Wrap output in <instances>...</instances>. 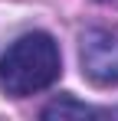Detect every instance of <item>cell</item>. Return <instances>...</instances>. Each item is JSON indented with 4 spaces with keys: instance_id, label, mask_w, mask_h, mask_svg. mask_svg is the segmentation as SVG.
Here are the masks:
<instances>
[{
    "instance_id": "1",
    "label": "cell",
    "mask_w": 118,
    "mask_h": 121,
    "mask_svg": "<svg viewBox=\"0 0 118 121\" xmlns=\"http://www.w3.org/2000/svg\"><path fill=\"white\" fill-rule=\"evenodd\" d=\"M62 72V56L49 33H26L0 56V92L26 98L49 88Z\"/></svg>"
},
{
    "instance_id": "2",
    "label": "cell",
    "mask_w": 118,
    "mask_h": 121,
    "mask_svg": "<svg viewBox=\"0 0 118 121\" xmlns=\"http://www.w3.org/2000/svg\"><path fill=\"white\" fill-rule=\"evenodd\" d=\"M79 62H82V75L89 82H95L102 88L118 85V36L108 30L82 33Z\"/></svg>"
},
{
    "instance_id": "3",
    "label": "cell",
    "mask_w": 118,
    "mask_h": 121,
    "mask_svg": "<svg viewBox=\"0 0 118 121\" xmlns=\"http://www.w3.org/2000/svg\"><path fill=\"white\" fill-rule=\"evenodd\" d=\"M89 115H108V111H95V108H89V105H82L76 98H56L49 101L46 108H43V118H89Z\"/></svg>"
},
{
    "instance_id": "4",
    "label": "cell",
    "mask_w": 118,
    "mask_h": 121,
    "mask_svg": "<svg viewBox=\"0 0 118 121\" xmlns=\"http://www.w3.org/2000/svg\"><path fill=\"white\" fill-rule=\"evenodd\" d=\"M102 3H108V0H102Z\"/></svg>"
}]
</instances>
